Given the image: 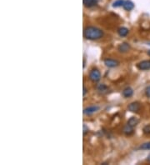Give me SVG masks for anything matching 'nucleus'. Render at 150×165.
Here are the masks:
<instances>
[{
    "label": "nucleus",
    "instance_id": "nucleus-1",
    "mask_svg": "<svg viewBox=\"0 0 150 165\" xmlns=\"http://www.w3.org/2000/svg\"><path fill=\"white\" fill-rule=\"evenodd\" d=\"M104 31L94 26H88L83 30V37L88 40H98L104 37Z\"/></svg>",
    "mask_w": 150,
    "mask_h": 165
},
{
    "label": "nucleus",
    "instance_id": "nucleus-2",
    "mask_svg": "<svg viewBox=\"0 0 150 165\" xmlns=\"http://www.w3.org/2000/svg\"><path fill=\"white\" fill-rule=\"evenodd\" d=\"M89 78L93 82H98L101 79V73L98 69H93L89 73Z\"/></svg>",
    "mask_w": 150,
    "mask_h": 165
},
{
    "label": "nucleus",
    "instance_id": "nucleus-3",
    "mask_svg": "<svg viewBox=\"0 0 150 165\" xmlns=\"http://www.w3.org/2000/svg\"><path fill=\"white\" fill-rule=\"evenodd\" d=\"M137 68L139 69V70H142V71L149 70L150 60H144V61L139 62V64H137Z\"/></svg>",
    "mask_w": 150,
    "mask_h": 165
},
{
    "label": "nucleus",
    "instance_id": "nucleus-4",
    "mask_svg": "<svg viewBox=\"0 0 150 165\" xmlns=\"http://www.w3.org/2000/svg\"><path fill=\"white\" fill-rule=\"evenodd\" d=\"M128 108L130 112L139 113L141 109V104L139 102H133L128 106Z\"/></svg>",
    "mask_w": 150,
    "mask_h": 165
},
{
    "label": "nucleus",
    "instance_id": "nucleus-5",
    "mask_svg": "<svg viewBox=\"0 0 150 165\" xmlns=\"http://www.w3.org/2000/svg\"><path fill=\"white\" fill-rule=\"evenodd\" d=\"M98 109H99V107L98 105H92V106L87 107L86 108H84L83 109V113L85 115H88H88H92L93 113L98 111Z\"/></svg>",
    "mask_w": 150,
    "mask_h": 165
},
{
    "label": "nucleus",
    "instance_id": "nucleus-6",
    "mask_svg": "<svg viewBox=\"0 0 150 165\" xmlns=\"http://www.w3.org/2000/svg\"><path fill=\"white\" fill-rule=\"evenodd\" d=\"M104 64L106 65L107 67H109V68H115L117 66H118L119 62L115 60V59H107L104 60Z\"/></svg>",
    "mask_w": 150,
    "mask_h": 165
},
{
    "label": "nucleus",
    "instance_id": "nucleus-7",
    "mask_svg": "<svg viewBox=\"0 0 150 165\" xmlns=\"http://www.w3.org/2000/svg\"><path fill=\"white\" fill-rule=\"evenodd\" d=\"M130 44L128 43H123L121 44H119V46L118 47V50L120 53H128L130 50Z\"/></svg>",
    "mask_w": 150,
    "mask_h": 165
},
{
    "label": "nucleus",
    "instance_id": "nucleus-8",
    "mask_svg": "<svg viewBox=\"0 0 150 165\" xmlns=\"http://www.w3.org/2000/svg\"><path fill=\"white\" fill-rule=\"evenodd\" d=\"M83 3L87 8H92L98 4V0H83Z\"/></svg>",
    "mask_w": 150,
    "mask_h": 165
},
{
    "label": "nucleus",
    "instance_id": "nucleus-9",
    "mask_svg": "<svg viewBox=\"0 0 150 165\" xmlns=\"http://www.w3.org/2000/svg\"><path fill=\"white\" fill-rule=\"evenodd\" d=\"M133 94V90L132 88L130 87H127L126 89H124L123 90V96L124 98H130L132 97Z\"/></svg>",
    "mask_w": 150,
    "mask_h": 165
},
{
    "label": "nucleus",
    "instance_id": "nucleus-10",
    "mask_svg": "<svg viewBox=\"0 0 150 165\" xmlns=\"http://www.w3.org/2000/svg\"><path fill=\"white\" fill-rule=\"evenodd\" d=\"M123 8L125 10H127V11H131L132 9H133V8H134V4H133V2H131L129 0H127V1H124Z\"/></svg>",
    "mask_w": 150,
    "mask_h": 165
},
{
    "label": "nucleus",
    "instance_id": "nucleus-11",
    "mask_svg": "<svg viewBox=\"0 0 150 165\" xmlns=\"http://www.w3.org/2000/svg\"><path fill=\"white\" fill-rule=\"evenodd\" d=\"M129 33V30L125 27H121L118 29V34L120 37H126Z\"/></svg>",
    "mask_w": 150,
    "mask_h": 165
},
{
    "label": "nucleus",
    "instance_id": "nucleus-12",
    "mask_svg": "<svg viewBox=\"0 0 150 165\" xmlns=\"http://www.w3.org/2000/svg\"><path fill=\"white\" fill-rule=\"evenodd\" d=\"M123 133L126 135H131L133 134V127H132L131 125L127 124L124 128H123Z\"/></svg>",
    "mask_w": 150,
    "mask_h": 165
},
{
    "label": "nucleus",
    "instance_id": "nucleus-13",
    "mask_svg": "<svg viewBox=\"0 0 150 165\" xmlns=\"http://www.w3.org/2000/svg\"><path fill=\"white\" fill-rule=\"evenodd\" d=\"M139 123V118H136V117H132V118H130L128 119V124H129V125H131L132 127H136Z\"/></svg>",
    "mask_w": 150,
    "mask_h": 165
},
{
    "label": "nucleus",
    "instance_id": "nucleus-14",
    "mask_svg": "<svg viewBox=\"0 0 150 165\" xmlns=\"http://www.w3.org/2000/svg\"><path fill=\"white\" fill-rule=\"evenodd\" d=\"M97 89L100 93H104V92H106L108 90V87L104 83H99L98 87H97Z\"/></svg>",
    "mask_w": 150,
    "mask_h": 165
},
{
    "label": "nucleus",
    "instance_id": "nucleus-15",
    "mask_svg": "<svg viewBox=\"0 0 150 165\" xmlns=\"http://www.w3.org/2000/svg\"><path fill=\"white\" fill-rule=\"evenodd\" d=\"M123 3H124L123 0H116L115 2L113 3V7H114V8H118V7H121L123 5Z\"/></svg>",
    "mask_w": 150,
    "mask_h": 165
},
{
    "label": "nucleus",
    "instance_id": "nucleus-16",
    "mask_svg": "<svg viewBox=\"0 0 150 165\" xmlns=\"http://www.w3.org/2000/svg\"><path fill=\"white\" fill-rule=\"evenodd\" d=\"M139 148L142 149V150H150V142H148V143H145L144 144H142Z\"/></svg>",
    "mask_w": 150,
    "mask_h": 165
},
{
    "label": "nucleus",
    "instance_id": "nucleus-17",
    "mask_svg": "<svg viewBox=\"0 0 150 165\" xmlns=\"http://www.w3.org/2000/svg\"><path fill=\"white\" fill-rule=\"evenodd\" d=\"M144 134H147V135H149L150 134V124H148V125H146L144 128Z\"/></svg>",
    "mask_w": 150,
    "mask_h": 165
},
{
    "label": "nucleus",
    "instance_id": "nucleus-18",
    "mask_svg": "<svg viewBox=\"0 0 150 165\" xmlns=\"http://www.w3.org/2000/svg\"><path fill=\"white\" fill-rule=\"evenodd\" d=\"M146 95H147V97L150 98V86L146 89Z\"/></svg>",
    "mask_w": 150,
    "mask_h": 165
},
{
    "label": "nucleus",
    "instance_id": "nucleus-19",
    "mask_svg": "<svg viewBox=\"0 0 150 165\" xmlns=\"http://www.w3.org/2000/svg\"><path fill=\"white\" fill-rule=\"evenodd\" d=\"M88 131V128H87V126L85 124H83V135L86 134V133Z\"/></svg>",
    "mask_w": 150,
    "mask_h": 165
},
{
    "label": "nucleus",
    "instance_id": "nucleus-20",
    "mask_svg": "<svg viewBox=\"0 0 150 165\" xmlns=\"http://www.w3.org/2000/svg\"><path fill=\"white\" fill-rule=\"evenodd\" d=\"M86 93H87V89L85 88V87H83V96H85Z\"/></svg>",
    "mask_w": 150,
    "mask_h": 165
},
{
    "label": "nucleus",
    "instance_id": "nucleus-21",
    "mask_svg": "<svg viewBox=\"0 0 150 165\" xmlns=\"http://www.w3.org/2000/svg\"><path fill=\"white\" fill-rule=\"evenodd\" d=\"M148 54H149V56H150V50H149V52H148Z\"/></svg>",
    "mask_w": 150,
    "mask_h": 165
}]
</instances>
